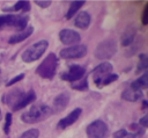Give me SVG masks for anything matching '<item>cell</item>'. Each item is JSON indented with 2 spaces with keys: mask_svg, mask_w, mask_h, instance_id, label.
<instances>
[{
  "mask_svg": "<svg viewBox=\"0 0 148 138\" xmlns=\"http://www.w3.org/2000/svg\"><path fill=\"white\" fill-rule=\"evenodd\" d=\"M112 68L113 67H112L111 63H109V61H104L94 68L91 77L97 87L101 88V87L106 86L118 79V75L112 73Z\"/></svg>",
  "mask_w": 148,
  "mask_h": 138,
  "instance_id": "obj_1",
  "label": "cell"
},
{
  "mask_svg": "<svg viewBox=\"0 0 148 138\" xmlns=\"http://www.w3.org/2000/svg\"><path fill=\"white\" fill-rule=\"evenodd\" d=\"M51 114H52L51 108L49 106H45V104L40 103V104L32 106L30 109L24 111L21 115V119H22V122H24L27 124H35V123L44 121Z\"/></svg>",
  "mask_w": 148,
  "mask_h": 138,
  "instance_id": "obj_2",
  "label": "cell"
},
{
  "mask_svg": "<svg viewBox=\"0 0 148 138\" xmlns=\"http://www.w3.org/2000/svg\"><path fill=\"white\" fill-rule=\"evenodd\" d=\"M57 66H58V58H57L56 53L51 52L46 56V58L36 68V73L44 79H52L56 74Z\"/></svg>",
  "mask_w": 148,
  "mask_h": 138,
  "instance_id": "obj_3",
  "label": "cell"
},
{
  "mask_svg": "<svg viewBox=\"0 0 148 138\" xmlns=\"http://www.w3.org/2000/svg\"><path fill=\"white\" fill-rule=\"evenodd\" d=\"M49 46V42L45 41V39H42V41H38L36 43H34L31 46H29L21 56L22 60L25 61V63H31V61H35L37 60L38 58L42 57V55L46 51Z\"/></svg>",
  "mask_w": 148,
  "mask_h": 138,
  "instance_id": "obj_4",
  "label": "cell"
},
{
  "mask_svg": "<svg viewBox=\"0 0 148 138\" xmlns=\"http://www.w3.org/2000/svg\"><path fill=\"white\" fill-rule=\"evenodd\" d=\"M117 52V44L114 39H104L103 42H101L97 48L95 49V57L99 60H108L111 57L114 56V53Z\"/></svg>",
  "mask_w": 148,
  "mask_h": 138,
  "instance_id": "obj_5",
  "label": "cell"
},
{
  "mask_svg": "<svg viewBox=\"0 0 148 138\" xmlns=\"http://www.w3.org/2000/svg\"><path fill=\"white\" fill-rule=\"evenodd\" d=\"M29 21L28 15H14V14H7V15H0V28L3 26H12L17 28L18 30H24L27 28Z\"/></svg>",
  "mask_w": 148,
  "mask_h": 138,
  "instance_id": "obj_6",
  "label": "cell"
},
{
  "mask_svg": "<svg viewBox=\"0 0 148 138\" xmlns=\"http://www.w3.org/2000/svg\"><path fill=\"white\" fill-rule=\"evenodd\" d=\"M86 55H87V46L83 44H76L69 48H65L59 53V56L64 59H77L84 57Z\"/></svg>",
  "mask_w": 148,
  "mask_h": 138,
  "instance_id": "obj_7",
  "label": "cell"
},
{
  "mask_svg": "<svg viewBox=\"0 0 148 138\" xmlns=\"http://www.w3.org/2000/svg\"><path fill=\"white\" fill-rule=\"evenodd\" d=\"M86 132L88 138H105L108 133V126L103 121L97 119L87 126Z\"/></svg>",
  "mask_w": 148,
  "mask_h": 138,
  "instance_id": "obj_8",
  "label": "cell"
},
{
  "mask_svg": "<svg viewBox=\"0 0 148 138\" xmlns=\"http://www.w3.org/2000/svg\"><path fill=\"white\" fill-rule=\"evenodd\" d=\"M23 95H24V93H23L21 89H18V88H14V89L7 92V93L2 96V101H3L5 104L9 106L13 110H15L16 107L18 106V103L21 102Z\"/></svg>",
  "mask_w": 148,
  "mask_h": 138,
  "instance_id": "obj_9",
  "label": "cell"
},
{
  "mask_svg": "<svg viewBox=\"0 0 148 138\" xmlns=\"http://www.w3.org/2000/svg\"><path fill=\"white\" fill-rule=\"evenodd\" d=\"M86 74V70L80 66V65H72L69 66L68 71L62 73L60 75V78L62 80H66V81H71V82H75V81H79L80 79L83 78V75Z\"/></svg>",
  "mask_w": 148,
  "mask_h": 138,
  "instance_id": "obj_10",
  "label": "cell"
},
{
  "mask_svg": "<svg viewBox=\"0 0 148 138\" xmlns=\"http://www.w3.org/2000/svg\"><path fill=\"white\" fill-rule=\"evenodd\" d=\"M59 38L64 44L67 45H76V43H79L81 39L79 32L71 29H62L59 32Z\"/></svg>",
  "mask_w": 148,
  "mask_h": 138,
  "instance_id": "obj_11",
  "label": "cell"
},
{
  "mask_svg": "<svg viewBox=\"0 0 148 138\" xmlns=\"http://www.w3.org/2000/svg\"><path fill=\"white\" fill-rule=\"evenodd\" d=\"M69 103V94L67 92H62L58 94L54 100H53V110L51 111L52 114H58L62 111Z\"/></svg>",
  "mask_w": 148,
  "mask_h": 138,
  "instance_id": "obj_12",
  "label": "cell"
},
{
  "mask_svg": "<svg viewBox=\"0 0 148 138\" xmlns=\"http://www.w3.org/2000/svg\"><path fill=\"white\" fill-rule=\"evenodd\" d=\"M81 114H82V109H81V108L74 109V110H73L71 114H68L65 118H61V119L58 122V126H59L60 129H65V128L72 125L74 122L77 121V118L80 117Z\"/></svg>",
  "mask_w": 148,
  "mask_h": 138,
  "instance_id": "obj_13",
  "label": "cell"
},
{
  "mask_svg": "<svg viewBox=\"0 0 148 138\" xmlns=\"http://www.w3.org/2000/svg\"><path fill=\"white\" fill-rule=\"evenodd\" d=\"M32 31H34V28H32L31 26H29V27H27L24 30L17 32V34H14L13 36H10L8 42H9L10 44H16V43L23 42L24 39H27V38L32 34Z\"/></svg>",
  "mask_w": 148,
  "mask_h": 138,
  "instance_id": "obj_14",
  "label": "cell"
},
{
  "mask_svg": "<svg viewBox=\"0 0 148 138\" xmlns=\"http://www.w3.org/2000/svg\"><path fill=\"white\" fill-rule=\"evenodd\" d=\"M135 35H136V27L134 24H130L121 36V45H124V46L130 45L133 42Z\"/></svg>",
  "mask_w": 148,
  "mask_h": 138,
  "instance_id": "obj_15",
  "label": "cell"
},
{
  "mask_svg": "<svg viewBox=\"0 0 148 138\" xmlns=\"http://www.w3.org/2000/svg\"><path fill=\"white\" fill-rule=\"evenodd\" d=\"M90 24V15L87 12H81L75 17V26L80 29H87Z\"/></svg>",
  "mask_w": 148,
  "mask_h": 138,
  "instance_id": "obj_16",
  "label": "cell"
},
{
  "mask_svg": "<svg viewBox=\"0 0 148 138\" xmlns=\"http://www.w3.org/2000/svg\"><path fill=\"white\" fill-rule=\"evenodd\" d=\"M143 94L141 90H135V89H132V88H128L126 90L123 92L121 94V97L126 101H138L140 99H142Z\"/></svg>",
  "mask_w": 148,
  "mask_h": 138,
  "instance_id": "obj_17",
  "label": "cell"
},
{
  "mask_svg": "<svg viewBox=\"0 0 148 138\" xmlns=\"http://www.w3.org/2000/svg\"><path fill=\"white\" fill-rule=\"evenodd\" d=\"M35 99H36V94H35V92H34L32 89H31V90H29L28 93H24V95H23V97H22L21 102L18 103V106L16 107V109H15V110H18V109H21V108L27 107L29 103L34 102V101H35Z\"/></svg>",
  "mask_w": 148,
  "mask_h": 138,
  "instance_id": "obj_18",
  "label": "cell"
},
{
  "mask_svg": "<svg viewBox=\"0 0 148 138\" xmlns=\"http://www.w3.org/2000/svg\"><path fill=\"white\" fill-rule=\"evenodd\" d=\"M148 87V75L143 74L142 77H140L139 79H136L135 81H133L131 83V88L135 89V90H141L142 88H147Z\"/></svg>",
  "mask_w": 148,
  "mask_h": 138,
  "instance_id": "obj_19",
  "label": "cell"
},
{
  "mask_svg": "<svg viewBox=\"0 0 148 138\" xmlns=\"http://www.w3.org/2000/svg\"><path fill=\"white\" fill-rule=\"evenodd\" d=\"M5 12H17V10H22V12H28L30 10V3L29 1H18L15 3L14 7H9V8H3Z\"/></svg>",
  "mask_w": 148,
  "mask_h": 138,
  "instance_id": "obj_20",
  "label": "cell"
},
{
  "mask_svg": "<svg viewBox=\"0 0 148 138\" xmlns=\"http://www.w3.org/2000/svg\"><path fill=\"white\" fill-rule=\"evenodd\" d=\"M83 5H84V1H74V2H72V3H71V7H69V9H68V12H67L66 19H67V20L72 19V17L74 16V14L77 12V9H80Z\"/></svg>",
  "mask_w": 148,
  "mask_h": 138,
  "instance_id": "obj_21",
  "label": "cell"
},
{
  "mask_svg": "<svg viewBox=\"0 0 148 138\" xmlns=\"http://www.w3.org/2000/svg\"><path fill=\"white\" fill-rule=\"evenodd\" d=\"M72 87H73L74 89H77V90H87V89H88L87 79H86V78H82V79H80L79 81H75L74 83H72Z\"/></svg>",
  "mask_w": 148,
  "mask_h": 138,
  "instance_id": "obj_22",
  "label": "cell"
},
{
  "mask_svg": "<svg viewBox=\"0 0 148 138\" xmlns=\"http://www.w3.org/2000/svg\"><path fill=\"white\" fill-rule=\"evenodd\" d=\"M139 58H140V61L138 65V71H143L148 67V57L145 53H141L139 56Z\"/></svg>",
  "mask_w": 148,
  "mask_h": 138,
  "instance_id": "obj_23",
  "label": "cell"
},
{
  "mask_svg": "<svg viewBox=\"0 0 148 138\" xmlns=\"http://www.w3.org/2000/svg\"><path fill=\"white\" fill-rule=\"evenodd\" d=\"M39 131L37 129H30L25 132H23L18 138H38Z\"/></svg>",
  "mask_w": 148,
  "mask_h": 138,
  "instance_id": "obj_24",
  "label": "cell"
},
{
  "mask_svg": "<svg viewBox=\"0 0 148 138\" xmlns=\"http://www.w3.org/2000/svg\"><path fill=\"white\" fill-rule=\"evenodd\" d=\"M10 124H12V114H10V112H7V114H6V121H5V124H3V132H5L6 135L9 133Z\"/></svg>",
  "mask_w": 148,
  "mask_h": 138,
  "instance_id": "obj_25",
  "label": "cell"
},
{
  "mask_svg": "<svg viewBox=\"0 0 148 138\" xmlns=\"http://www.w3.org/2000/svg\"><path fill=\"white\" fill-rule=\"evenodd\" d=\"M24 78V74L23 73H21V74H18V75H16L15 78H13L12 80H9L7 83H6V86L8 87V86H12V85H14V83H16L17 81H20V80H22Z\"/></svg>",
  "mask_w": 148,
  "mask_h": 138,
  "instance_id": "obj_26",
  "label": "cell"
},
{
  "mask_svg": "<svg viewBox=\"0 0 148 138\" xmlns=\"http://www.w3.org/2000/svg\"><path fill=\"white\" fill-rule=\"evenodd\" d=\"M127 135H128V133L126 132V130L121 129V130H118V131H116V132L113 133V138H126Z\"/></svg>",
  "mask_w": 148,
  "mask_h": 138,
  "instance_id": "obj_27",
  "label": "cell"
},
{
  "mask_svg": "<svg viewBox=\"0 0 148 138\" xmlns=\"http://www.w3.org/2000/svg\"><path fill=\"white\" fill-rule=\"evenodd\" d=\"M35 2H36V5H38V6L43 7V8H46V7H49V6L51 5V1H50V0H45V1H42V0H36Z\"/></svg>",
  "mask_w": 148,
  "mask_h": 138,
  "instance_id": "obj_28",
  "label": "cell"
},
{
  "mask_svg": "<svg viewBox=\"0 0 148 138\" xmlns=\"http://www.w3.org/2000/svg\"><path fill=\"white\" fill-rule=\"evenodd\" d=\"M147 14H148V7L145 8L143 14H142V24H145V26L148 23V20H147V16H148V15H147Z\"/></svg>",
  "mask_w": 148,
  "mask_h": 138,
  "instance_id": "obj_29",
  "label": "cell"
},
{
  "mask_svg": "<svg viewBox=\"0 0 148 138\" xmlns=\"http://www.w3.org/2000/svg\"><path fill=\"white\" fill-rule=\"evenodd\" d=\"M139 123L143 126V128H146V126H148V116H145V117H142L140 121H139Z\"/></svg>",
  "mask_w": 148,
  "mask_h": 138,
  "instance_id": "obj_30",
  "label": "cell"
},
{
  "mask_svg": "<svg viewBox=\"0 0 148 138\" xmlns=\"http://www.w3.org/2000/svg\"><path fill=\"white\" fill-rule=\"evenodd\" d=\"M146 107H147V102L143 101V109H146Z\"/></svg>",
  "mask_w": 148,
  "mask_h": 138,
  "instance_id": "obj_31",
  "label": "cell"
},
{
  "mask_svg": "<svg viewBox=\"0 0 148 138\" xmlns=\"http://www.w3.org/2000/svg\"><path fill=\"white\" fill-rule=\"evenodd\" d=\"M0 119H1V109H0Z\"/></svg>",
  "mask_w": 148,
  "mask_h": 138,
  "instance_id": "obj_32",
  "label": "cell"
},
{
  "mask_svg": "<svg viewBox=\"0 0 148 138\" xmlns=\"http://www.w3.org/2000/svg\"><path fill=\"white\" fill-rule=\"evenodd\" d=\"M134 138H139V137H134Z\"/></svg>",
  "mask_w": 148,
  "mask_h": 138,
  "instance_id": "obj_33",
  "label": "cell"
}]
</instances>
